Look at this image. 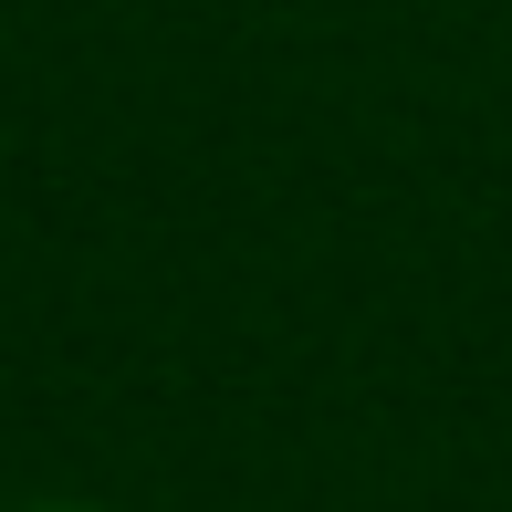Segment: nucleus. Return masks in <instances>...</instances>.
Listing matches in <instances>:
<instances>
[{
  "mask_svg": "<svg viewBox=\"0 0 512 512\" xmlns=\"http://www.w3.org/2000/svg\"><path fill=\"white\" fill-rule=\"evenodd\" d=\"M21 512H105V502H21Z\"/></svg>",
  "mask_w": 512,
  "mask_h": 512,
  "instance_id": "obj_1",
  "label": "nucleus"
}]
</instances>
